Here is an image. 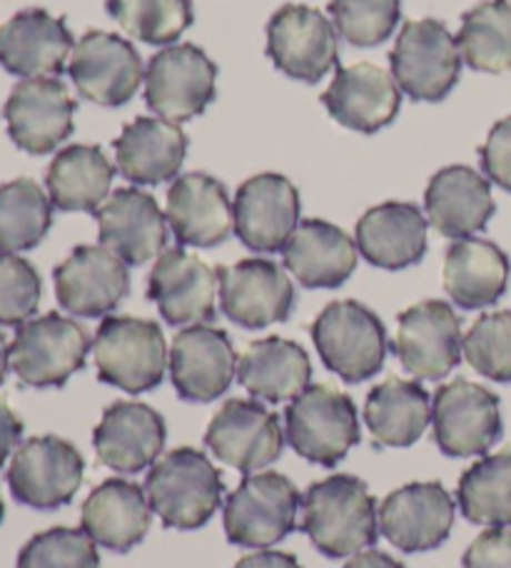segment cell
<instances>
[{
    "label": "cell",
    "instance_id": "1",
    "mask_svg": "<svg viewBox=\"0 0 511 568\" xmlns=\"http://www.w3.org/2000/svg\"><path fill=\"white\" fill-rule=\"evenodd\" d=\"M300 529L327 559L354 556L380 539L377 499L352 474L327 476L304 491Z\"/></svg>",
    "mask_w": 511,
    "mask_h": 568
},
{
    "label": "cell",
    "instance_id": "2",
    "mask_svg": "<svg viewBox=\"0 0 511 568\" xmlns=\"http://www.w3.org/2000/svg\"><path fill=\"white\" fill-rule=\"evenodd\" d=\"M142 489L168 529L196 531L220 509L224 481L200 449L180 446L150 466Z\"/></svg>",
    "mask_w": 511,
    "mask_h": 568
},
{
    "label": "cell",
    "instance_id": "3",
    "mask_svg": "<svg viewBox=\"0 0 511 568\" xmlns=\"http://www.w3.org/2000/svg\"><path fill=\"white\" fill-rule=\"evenodd\" d=\"M93 357L98 379L128 394L160 387L170 362L160 324L130 314L100 322L93 339Z\"/></svg>",
    "mask_w": 511,
    "mask_h": 568
},
{
    "label": "cell",
    "instance_id": "4",
    "mask_svg": "<svg viewBox=\"0 0 511 568\" xmlns=\"http://www.w3.org/2000/svg\"><path fill=\"white\" fill-rule=\"evenodd\" d=\"M284 439L310 464L334 469L360 444V417L350 394L310 384L284 409Z\"/></svg>",
    "mask_w": 511,
    "mask_h": 568
},
{
    "label": "cell",
    "instance_id": "5",
    "mask_svg": "<svg viewBox=\"0 0 511 568\" xmlns=\"http://www.w3.org/2000/svg\"><path fill=\"white\" fill-rule=\"evenodd\" d=\"M310 332L324 367L347 384L372 379L384 367L387 329L382 320L360 302L327 304Z\"/></svg>",
    "mask_w": 511,
    "mask_h": 568
},
{
    "label": "cell",
    "instance_id": "6",
    "mask_svg": "<svg viewBox=\"0 0 511 568\" xmlns=\"http://www.w3.org/2000/svg\"><path fill=\"white\" fill-rule=\"evenodd\" d=\"M302 496L288 476L278 471L248 474L222 509L228 541L240 549H268L298 526Z\"/></svg>",
    "mask_w": 511,
    "mask_h": 568
},
{
    "label": "cell",
    "instance_id": "7",
    "mask_svg": "<svg viewBox=\"0 0 511 568\" xmlns=\"http://www.w3.org/2000/svg\"><path fill=\"white\" fill-rule=\"evenodd\" d=\"M90 352L88 332L58 312L28 320L10 344V369L33 389H56L86 367Z\"/></svg>",
    "mask_w": 511,
    "mask_h": 568
},
{
    "label": "cell",
    "instance_id": "8",
    "mask_svg": "<svg viewBox=\"0 0 511 568\" xmlns=\"http://www.w3.org/2000/svg\"><path fill=\"white\" fill-rule=\"evenodd\" d=\"M462 53L457 38L449 33L442 20L422 18L404 23L392 48V78L404 95L422 103H439L462 73Z\"/></svg>",
    "mask_w": 511,
    "mask_h": 568
},
{
    "label": "cell",
    "instance_id": "9",
    "mask_svg": "<svg viewBox=\"0 0 511 568\" xmlns=\"http://www.w3.org/2000/svg\"><path fill=\"white\" fill-rule=\"evenodd\" d=\"M83 471V454L73 444L56 434L33 436L16 449L8 466V486L18 504L53 511L76 499Z\"/></svg>",
    "mask_w": 511,
    "mask_h": 568
},
{
    "label": "cell",
    "instance_id": "10",
    "mask_svg": "<svg viewBox=\"0 0 511 568\" xmlns=\"http://www.w3.org/2000/svg\"><path fill=\"white\" fill-rule=\"evenodd\" d=\"M218 95V65L202 48L180 43L160 50L146 70V103L170 123H188Z\"/></svg>",
    "mask_w": 511,
    "mask_h": 568
},
{
    "label": "cell",
    "instance_id": "11",
    "mask_svg": "<svg viewBox=\"0 0 511 568\" xmlns=\"http://www.w3.org/2000/svg\"><path fill=\"white\" fill-rule=\"evenodd\" d=\"M502 402L482 384L454 379L439 387L432 399L434 442L442 454L479 456L502 439Z\"/></svg>",
    "mask_w": 511,
    "mask_h": 568
},
{
    "label": "cell",
    "instance_id": "12",
    "mask_svg": "<svg viewBox=\"0 0 511 568\" xmlns=\"http://www.w3.org/2000/svg\"><path fill=\"white\" fill-rule=\"evenodd\" d=\"M392 349L404 372L417 379L439 382L449 377L464 354L462 322L452 304L424 300L404 310Z\"/></svg>",
    "mask_w": 511,
    "mask_h": 568
},
{
    "label": "cell",
    "instance_id": "13",
    "mask_svg": "<svg viewBox=\"0 0 511 568\" xmlns=\"http://www.w3.org/2000/svg\"><path fill=\"white\" fill-rule=\"evenodd\" d=\"M268 55L288 78L320 83L340 60L337 28L317 8L282 6L268 23Z\"/></svg>",
    "mask_w": 511,
    "mask_h": 568
},
{
    "label": "cell",
    "instance_id": "14",
    "mask_svg": "<svg viewBox=\"0 0 511 568\" xmlns=\"http://www.w3.org/2000/svg\"><path fill=\"white\" fill-rule=\"evenodd\" d=\"M68 75L80 95L106 108L130 103L146 83V70L136 45L106 30H88L78 40Z\"/></svg>",
    "mask_w": 511,
    "mask_h": 568
},
{
    "label": "cell",
    "instance_id": "15",
    "mask_svg": "<svg viewBox=\"0 0 511 568\" xmlns=\"http://www.w3.org/2000/svg\"><path fill=\"white\" fill-rule=\"evenodd\" d=\"M204 444L218 462L248 476L280 459L284 429L278 414L258 399H230L212 417Z\"/></svg>",
    "mask_w": 511,
    "mask_h": 568
},
{
    "label": "cell",
    "instance_id": "16",
    "mask_svg": "<svg viewBox=\"0 0 511 568\" xmlns=\"http://www.w3.org/2000/svg\"><path fill=\"white\" fill-rule=\"evenodd\" d=\"M220 310L242 329H264L284 322L294 307V284L278 262L250 257L218 267Z\"/></svg>",
    "mask_w": 511,
    "mask_h": 568
},
{
    "label": "cell",
    "instance_id": "17",
    "mask_svg": "<svg viewBox=\"0 0 511 568\" xmlns=\"http://www.w3.org/2000/svg\"><path fill=\"white\" fill-rule=\"evenodd\" d=\"M300 192L278 172L244 180L232 202L234 235L252 252H282L300 225Z\"/></svg>",
    "mask_w": 511,
    "mask_h": 568
},
{
    "label": "cell",
    "instance_id": "18",
    "mask_svg": "<svg viewBox=\"0 0 511 568\" xmlns=\"http://www.w3.org/2000/svg\"><path fill=\"white\" fill-rule=\"evenodd\" d=\"M76 100L63 80H20L6 100L3 118L8 135L28 155H48L73 135Z\"/></svg>",
    "mask_w": 511,
    "mask_h": 568
},
{
    "label": "cell",
    "instance_id": "19",
    "mask_svg": "<svg viewBox=\"0 0 511 568\" xmlns=\"http://www.w3.org/2000/svg\"><path fill=\"white\" fill-rule=\"evenodd\" d=\"M238 362L228 332L210 324H192L172 339L168 369L180 399L210 404L230 389Z\"/></svg>",
    "mask_w": 511,
    "mask_h": 568
},
{
    "label": "cell",
    "instance_id": "20",
    "mask_svg": "<svg viewBox=\"0 0 511 568\" xmlns=\"http://www.w3.org/2000/svg\"><path fill=\"white\" fill-rule=\"evenodd\" d=\"M56 297L76 317H106L130 292L128 265L102 245H80L53 272Z\"/></svg>",
    "mask_w": 511,
    "mask_h": 568
},
{
    "label": "cell",
    "instance_id": "21",
    "mask_svg": "<svg viewBox=\"0 0 511 568\" xmlns=\"http://www.w3.org/2000/svg\"><path fill=\"white\" fill-rule=\"evenodd\" d=\"M454 499L442 484H407L380 506V531L404 554L442 546L454 526Z\"/></svg>",
    "mask_w": 511,
    "mask_h": 568
},
{
    "label": "cell",
    "instance_id": "22",
    "mask_svg": "<svg viewBox=\"0 0 511 568\" xmlns=\"http://www.w3.org/2000/svg\"><path fill=\"white\" fill-rule=\"evenodd\" d=\"M218 272L182 247L166 250L148 277V297L172 327H192L214 320Z\"/></svg>",
    "mask_w": 511,
    "mask_h": 568
},
{
    "label": "cell",
    "instance_id": "23",
    "mask_svg": "<svg viewBox=\"0 0 511 568\" xmlns=\"http://www.w3.org/2000/svg\"><path fill=\"white\" fill-rule=\"evenodd\" d=\"M73 36L63 18L43 8L20 10L0 26V65L16 78H56L73 55Z\"/></svg>",
    "mask_w": 511,
    "mask_h": 568
},
{
    "label": "cell",
    "instance_id": "24",
    "mask_svg": "<svg viewBox=\"0 0 511 568\" xmlns=\"http://www.w3.org/2000/svg\"><path fill=\"white\" fill-rule=\"evenodd\" d=\"M168 426L162 414L140 402H116L102 412L93 432L98 462L118 474H140L166 449Z\"/></svg>",
    "mask_w": 511,
    "mask_h": 568
},
{
    "label": "cell",
    "instance_id": "25",
    "mask_svg": "<svg viewBox=\"0 0 511 568\" xmlns=\"http://www.w3.org/2000/svg\"><path fill=\"white\" fill-rule=\"evenodd\" d=\"M322 105L337 123L372 135L392 123L402 108V90L392 73L372 63L337 68Z\"/></svg>",
    "mask_w": 511,
    "mask_h": 568
},
{
    "label": "cell",
    "instance_id": "26",
    "mask_svg": "<svg viewBox=\"0 0 511 568\" xmlns=\"http://www.w3.org/2000/svg\"><path fill=\"white\" fill-rule=\"evenodd\" d=\"M96 215L100 245L126 265H146L148 260L160 257L168 245V217L150 192L120 187Z\"/></svg>",
    "mask_w": 511,
    "mask_h": 568
},
{
    "label": "cell",
    "instance_id": "27",
    "mask_svg": "<svg viewBox=\"0 0 511 568\" xmlns=\"http://www.w3.org/2000/svg\"><path fill=\"white\" fill-rule=\"evenodd\" d=\"M166 217L180 245L198 250L222 245L234 230L228 190L204 172L176 178L168 190Z\"/></svg>",
    "mask_w": 511,
    "mask_h": 568
},
{
    "label": "cell",
    "instance_id": "28",
    "mask_svg": "<svg viewBox=\"0 0 511 568\" xmlns=\"http://www.w3.org/2000/svg\"><path fill=\"white\" fill-rule=\"evenodd\" d=\"M427 220L439 235L464 240L482 232L494 217L497 202L489 180L467 165H449L429 180L424 192Z\"/></svg>",
    "mask_w": 511,
    "mask_h": 568
},
{
    "label": "cell",
    "instance_id": "29",
    "mask_svg": "<svg viewBox=\"0 0 511 568\" xmlns=\"http://www.w3.org/2000/svg\"><path fill=\"white\" fill-rule=\"evenodd\" d=\"M282 260L302 287L334 290L352 277L360 250H357V242L332 222L304 220L282 247Z\"/></svg>",
    "mask_w": 511,
    "mask_h": 568
},
{
    "label": "cell",
    "instance_id": "30",
    "mask_svg": "<svg viewBox=\"0 0 511 568\" xmlns=\"http://www.w3.org/2000/svg\"><path fill=\"white\" fill-rule=\"evenodd\" d=\"M427 225L412 202H382L357 222V250L380 270L412 267L427 252Z\"/></svg>",
    "mask_w": 511,
    "mask_h": 568
},
{
    "label": "cell",
    "instance_id": "31",
    "mask_svg": "<svg viewBox=\"0 0 511 568\" xmlns=\"http://www.w3.org/2000/svg\"><path fill=\"white\" fill-rule=\"evenodd\" d=\"M152 509L146 489L126 479H108L88 496L80 514V529L98 546L128 554L146 539Z\"/></svg>",
    "mask_w": 511,
    "mask_h": 568
},
{
    "label": "cell",
    "instance_id": "32",
    "mask_svg": "<svg viewBox=\"0 0 511 568\" xmlns=\"http://www.w3.org/2000/svg\"><path fill=\"white\" fill-rule=\"evenodd\" d=\"M188 138L180 125L162 118H138L116 140L118 172L136 185H160L180 178Z\"/></svg>",
    "mask_w": 511,
    "mask_h": 568
},
{
    "label": "cell",
    "instance_id": "33",
    "mask_svg": "<svg viewBox=\"0 0 511 568\" xmlns=\"http://www.w3.org/2000/svg\"><path fill=\"white\" fill-rule=\"evenodd\" d=\"M511 265L494 242L464 237L454 240L444 257V290L457 307L484 310L504 297Z\"/></svg>",
    "mask_w": 511,
    "mask_h": 568
},
{
    "label": "cell",
    "instance_id": "34",
    "mask_svg": "<svg viewBox=\"0 0 511 568\" xmlns=\"http://www.w3.org/2000/svg\"><path fill=\"white\" fill-rule=\"evenodd\" d=\"M238 379L254 399L292 402L310 387L312 362L298 342L264 337L244 349L238 362Z\"/></svg>",
    "mask_w": 511,
    "mask_h": 568
},
{
    "label": "cell",
    "instance_id": "35",
    "mask_svg": "<svg viewBox=\"0 0 511 568\" xmlns=\"http://www.w3.org/2000/svg\"><path fill=\"white\" fill-rule=\"evenodd\" d=\"M364 422L377 446L407 449L432 422V399L422 384L392 377L367 394Z\"/></svg>",
    "mask_w": 511,
    "mask_h": 568
},
{
    "label": "cell",
    "instance_id": "36",
    "mask_svg": "<svg viewBox=\"0 0 511 568\" xmlns=\"http://www.w3.org/2000/svg\"><path fill=\"white\" fill-rule=\"evenodd\" d=\"M116 168L96 145H70L53 158L46 175L48 197L60 212H98L108 202Z\"/></svg>",
    "mask_w": 511,
    "mask_h": 568
},
{
    "label": "cell",
    "instance_id": "37",
    "mask_svg": "<svg viewBox=\"0 0 511 568\" xmlns=\"http://www.w3.org/2000/svg\"><path fill=\"white\" fill-rule=\"evenodd\" d=\"M457 45L464 63L479 73L502 75L511 70V3L484 0L462 16Z\"/></svg>",
    "mask_w": 511,
    "mask_h": 568
},
{
    "label": "cell",
    "instance_id": "38",
    "mask_svg": "<svg viewBox=\"0 0 511 568\" xmlns=\"http://www.w3.org/2000/svg\"><path fill=\"white\" fill-rule=\"evenodd\" d=\"M464 519L489 529L511 526V452L484 456L469 466L457 486Z\"/></svg>",
    "mask_w": 511,
    "mask_h": 568
},
{
    "label": "cell",
    "instance_id": "39",
    "mask_svg": "<svg viewBox=\"0 0 511 568\" xmlns=\"http://www.w3.org/2000/svg\"><path fill=\"white\" fill-rule=\"evenodd\" d=\"M53 225V202L36 180L0 185V252L16 255L38 247Z\"/></svg>",
    "mask_w": 511,
    "mask_h": 568
},
{
    "label": "cell",
    "instance_id": "40",
    "mask_svg": "<svg viewBox=\"0 0 511 568\" xmlns=\"http://www.w3.org/2000/svg\"><path fill=\"white\" fill-rule=\"evenodd\" d=\"M106 10L130 38L170 45L196 20L192 0H106Z\"/></svg>",
    "mask_w": 511,
    "mask_h": 568
},
{
    "label": "cell",
    "instance_id": "41",
    "mask_svg": "<svg viewBox=\"0 0 511 568\" xmlns=\"http://www.w3.org/2000/svg\"><path fill=\"white\" fill-rule=\"evenodd\" d=\"M330 16L347 43L372 48L392 38L402 20V0H330Z\"/></svg>",
    "mask_w": 511,
    "mask_h": 568
},
{
    "label": "cell",
    "instance_id": "42",
    "mask_svg": "<svg viewBox=\"0 0 511 568\" xmlns=\"http://www.w3.org/2000/svg\"><path fill=\"white\" fill-rule=\"evenodd\" d=\"M16 568H100L98 544L83 529L56 526L20 549Z\"/></svg>",
    "mask_w": 511,
    "mask_h": 568
},
{
    "label": "cell",
    "instance_id": "43",
    "mask_svg": "<svg viewBox=\"0 0 511 568\" xmlns=\"http://www.w3.org/2000/svg\"><path fill=\"white\" fill-rule=\"evenodd\" d=\"M469 367L482 377L511 384V312L482 314L464 337Z\"/></svg>",
    "mask_w": 511,
    "mask_h": 568
},
{
    "label": "cell",
    "instance_id": "44",
    "mask_svg": "<svg viewBox=\"0 0 511 568\" xmlns=\"http://www.w3.org/2000/svg\"><path fill=\"white\" fill-rule=\"evenodd\" d=\"M38 270L28 260L0 252V324L20 327L38 312L40 304Z\"/></svg>",
    "mask_w": 511,
    "mask_h": 568
},
{
    "label": "cell",
    "instance_id": "45",
    "mask_svg": "<svg viewBox=\"0 0 511 568\" xmlns=\"http://www.w3.org/2000/svg\"><path fill=\"white\" fill-rule=\"evenodd\" d=\"M484 175L502 190L511 192V115L499 120L487 142L479 148Z\"/></svg>",
    "mask_w": 511,
    "mask_h": 568
},
{
    "label": "cell",
    "instance_id": "46",
    "mask_svg": "<svg viewBox=\"0 0 511 568\" xmlns=\"http://www.w3.org/2000/svg\"><path fill=\"white\" fill-rule=\"evenodd\" d=\"M464 568H511V529H487L469 546Z\"/></svg>",
    "mask_w": 511,
    "mask_h": 568
},
{
    "label": "cell",
    "instance_id": "47",
    "mask_svg": "<svg viewBox=\"0 0 511 568\" xmlns=\"http://www.w3.org/2000/svg\"><path fill=\"white\" fill-rule=\"evenodd\" d=\"M20 439H23V422L0 399V469H3L8 456L18 449Z\"/></svg>",
    "mask_w": 511,
    "mask_h": 568
},
{
    "label": "cell",
    "instance_id": "48",
    "mask_svg": "<svg viewBox=\"0 0 511 568\" xmlns=\"http://www.w3.org/2000/svg\"><path fill=\"white\" fill-rule=\"evenodd\" d=\"M234 568H302L298 556L288 551H254L242 556Z\"/></svg>",
    "mask_w": 511,
    "mask_h": 568
},
{
    "label": "cell",
    "instance_id": "49",
    "mask_svg": "<svg viewBox=\"0 0 511 568\" xmlns=\"http://www.w3.org/2000/svg\"><path fill=\"white\" fill-rule=\"evenodd\" d=\"M344 568H404V564L392 559V556L384 551L367 549V551L354 554L352 559L344 564Z\"/></svg>",
    "mask_w": 511,
    "mask_h": 568
},
{
    "label": "cell",
    "instance_id": "50",
    "mask_svg": "<svg viewBox=\"0 0 511 568\" xmlns=\"http://www.w3.org/2000/svg\"><path fill=\"white\" fill-rule=\"evenodd\" d=\"M8 369H10V344L6 339L3 329H0V384L6 382Z\"/></svg>",
    "mask_w": 511,
    "mask_h": 568
},
{
    "label": "cell",
    "instance_id": "51",
    "mask_svg": "<svg viewBox=\"0 0 511 568\" xmlns=\"http://www.w3.org/2000/svg\"><path fill=\"white\" fill-rule=\"evenodd\" d=\"M3 516H6V506H3V499H0V524H3Z\"/></svg>",
    "mask_w": 511,
    "mask_h": 568
}]
</instances>
